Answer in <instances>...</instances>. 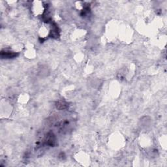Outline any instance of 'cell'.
<instances>
[{"instance_id":"cell-1","label":"cell","mask_w":167,"mask_h":167,"mask_svg":"<svg viewBox=\"0 0 167 167\" xmlns=\"http://www.w3.org/2000/svg\"><path fill=\"white\" fill-rule=\"evenodd\" d=\"M35 5H34L33 6V10L34 12L37 15H39L43 14L44 11V5H43V3L37 2H35Z\"/></svg>"}]
</instances>
